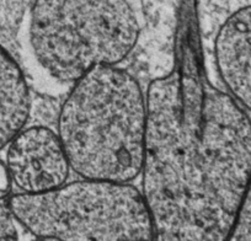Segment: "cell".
<instances>
[{"instance_id":"6da1fadb","label":"cell","mask_w":251,"mask_h":241,"mask_svg":"<svg viewBox=\"0 0 251 241\" xmlns=\"http://www.w3.org/2000/svg\"><path fill=\"white\" fill-rule=\"evenodd\" d=\"M197 0H180L174 63L147 89L142 194L155 240H230L251 180V120L204 68Z\"/></svg>"},{"instance_id":"7a4b0ae2","label":"cell","mask_w":251,"mask_h":241,"mask_svg":"<svg viewBox=\"0 0 251 241\" xmlns=\"http://www.w3.org/2000/svg\"><path fill=\"white\" fill-rule=\"evenodd\" d=\"M147 97L118 66L99 67L69 88L57 134L80 178L132 182L142 171Z\"/></svg>"},{"instance_id":"3957f363","label":"cell","mask_w":251,"mask_h":241,"mask_svg":"<svg viewBox=\"0 0 251 241\" xmlns=\"http://www.w3.org/2000/svg\"><path fill=\"white\" fill-rule=\"evenodd\" d=\"M139 24L128 0H33L27 45L41 73L73 85L99 67L118 66L134 49Z\"/></svg>"},{"instance_id":"277c9868","label":"cell","mask_w":251,"mask_h":241,"mask_svg":"<svg viewBox=\"0 0 251 241\" xmlns=\"http://www.w3.org/2000/svg\"><path fill=\"white\" fill-rule=\"evenodd\" d=\"M6 206L36 239L155 240L146 199L131 182L80 178L41 193L14 194Z\"/></svg>"},{"instance_id":"5b68a950","label":"cell","mask_w":251,"mask_h":241,"mask_svg":"<svg viewBox=\"0 0 251 241\" xmlns=\"http://www.w3.org/2000/svg\"><path fill=\"white\" fill-rule=\"evenodd\" d=\"M6 166L24 193H41L62 186L72 169L57 132L48 127L24 128L9 143Z\"/></svg>"},{"instance_id":"8992f818","label":"cell","mask_w":251,"mask_h":241,"mask_svg":"<svg viewBox=\"0 0 251 241\" xmlns=\"http://www.w3.org/2000/svg\"><path fill=\"white\" fill-rule=\"evenodd\" d=\"M214 58L226 93L251 112V5L238 9L222 24Z\"/></svg>"},{"instance_id":"52a82bcc","label":"cell","mask_w":251,"mask_h":241,"mask_svg":"<svg viewBox=\"0 0 251 241\" xmlns=\"http://www.w3.org/2000/svg\"><path fill=\"white\" fill-rule=\"evenodd\" d=\"M30 110L25 75L16 60L0 46V150L25 128Z\"/></svg>"},{"instance_id":"ba28073f","label":"cell","mask_w":251,"mask_h":241,"mask_svg":"<svg viewBox=\"0 0 251 241\" xmlns=\"http://www.w3.org/2000/svg\"><path fill=\"white\" fill-rule=\"evenodd\" d=\"M230 240H251V180L243 202Z\"/></svg>"},{"instance_id":"9c48e42d","label":"cell","mask_w":251,"mask_h":241,"mask_svg":"<svg viewBox=\"0 0 251 241\" xmlns=\"http://www.w3.org/2000/svg\"><path fill=\"white\" fill-rule=\"evenodd\" d=\"M16 223L18 221L14 218L9 207L0 203V240H16V239H19Z\"/></svg>"},{"instance_id":"30bf717a","label":"cell","mask_w":251,"mask_h":241,"mask_svg":"<svg viewBox=\"0 0 251 241\" xmlns=\"http://www.w3.org/2000/svg\"><path fill=\"white\" fill-rule=\"evenodd\" d=\"M11 184H13V181H11L8 166L0 160V198L8 196L11 189Z\"/></svg>"}]
</instances>
